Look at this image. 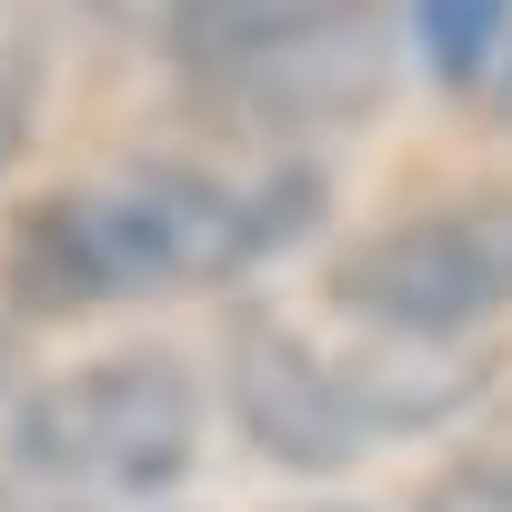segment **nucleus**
<instances>
[{"label": "nucleus", "mask_w": 512, "mask_h": 512, "mask_svg": "<svg viewBox=\"0 0 512 512\" xmlns=\"http://www.w3.org/2000/svg\"><path fill=\"white\" fill-rule=\"evenodd\" d=\"M282 221L292 211L272 191H231V181H201V171H131V181H91V191L41 201L11 241V282L41 312L191 292V282L262 262L282 241Z\"/></svg>", "instance_id": "f257e3e1"}, {"label": "nucleus", "mask_w": 512, "mask_h": 512, "mask_svg": "<svg viewBox=\"0 0 512 512\" xmlns=\"http://www.w3.org/2000/svg\"><path fill=\"white\" fill-rule=\"evenodd\" d=\"M191 442H201V392L171 352L81 362L11 412V472L71 512L151 502L161 482H181Z\"/></svg>", "instance_id": "f03ea898"}, {"label": "nucleus", "mask_w": 512, "mask_h": 512, "mask_svg": "<svg viewBox=\"0 0 512 512\" xmlns=\"http://www.w3.org/2000/svg\"><path fill=\"white\" fill-rule=\"evenodd\" d=\"M181 61L221 131H342L392 81V21L382 0H262L211 21Z\"/></svg>", "instance_id": "7ed1b4c3"}, {"label": "nucleus", "mask_w": 512, "mask_h": 512, "mask_svg": "<svg viewBox=\"0 0 512 512\" xmlns=\"http://www.w3.org/2000/svg\"><path fill=\"white\" fill-rule=\"evenodd\" d=\"M332 302L392 332H472L512 312V191H462L412 221H382L332 262Z\"/></svg>", "instance_id": "20e7f679"}, {"label": "nucleus", "mask_w": 512, "mask_h": 512, "mask_svg": "<svg viewBox=\"0 0 512 512\" xmlns=\"http://www.w3.org/2000/svg\"><path fill=\"white\" fill-rule=\"evenodd\" d=\"M231 412H241L251 442H262L272 462H292V472H342L372 442L352 422L332 362H322V332H302L282 312H241V332H231Z\"/></svg>", "instance_id": "39448f33"}, {"label": "nucleus", "mask_w": 512, "mask_h": 512, "mask_svg": "<svg viewBox=\"0 0 512 512\" xmlns=\"http://www.w3.org/2000/svg\"><path fill=\"white\" fill-rule=\"evenodd\" d=\"M412 11H422V51H432L442 81L492 71V51H502V31H512V0H412Z\"/></svg>", "instance_id": "423d86ee"}, {"label": "nucleus", "mask_w": 512, "mask_h": 512, "mask_svg": "<svg viewBox=\"0 0 512 512\" xmlns=\"http://www.w3.org/2000/svg\"><path fill=\"white\" fill-rule=\"evenodd\" d=\"M101 11H111L121 31H141V41H171V51H191V41L211 31V11H221V0H101Z\"/></svg>", "instance_id": "0eeeda50"}, {"label": "nucleus", "mask_w": 512, "mask_h": 512, "mask_svg": "<svg viewBox=\"0 0 512 512\" xmlns=\"http://www.w3.org/2000/svg\"><path fill=\"white\" fill-rule=\"evenodd\" d=\"M422 512H512V452H492V462H462V472H442Z\"/></svg>", "instance_id": "6e6552de"}, {"label": "nucleus", "mask_w": 512, "mask_h": 512, "mask_svg": "<svg viewBox=\"0 0 512 512\" xmlns=\"http://www.w3.org/2000/svg\"><path fill=\"white\" fill-rule=\"evenodd\" d=\"M21 141H31V61L0 51V171L21 161Z\"/></svg>", "instance_id": "1a4fd4ad"}, {"label": "nucleus", "mask_w": 512, "mask_h": 512, "mask_svg": "<svg viewBox=\"0 0 512 512\" xmlns=\"http://www.w3.org/2000/svg\"><path fill=\"white\" fill-rule=\"evenodd\" d=\"M492 91H502V111H512V31H502V51H492Z\"/></svg>", "instance_id": "9d476101"}]
</instances>
